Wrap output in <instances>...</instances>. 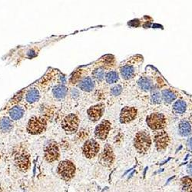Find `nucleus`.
I'll use <instances>...</instances> for the list:
<instances>
[{"label": "nucleus", "instance_id": "obj_1", "mask_svg": "<svg viewBox=\"0 0 192 192\" xmlns=\"http://www.w3.org/2000/svg\"><path fill=\"white\" fill-rule=\"evenodd\" d=\"M134 145L139 153L146 154L151 145V138L149 133L146 131H138L135 137Z\"/></svg>", "mask_w": 192, "mask_h": 192}, {"label": "nucleus", "instance_id": "obj_2", "mask_svg": "<svg viewBox=\"0 0 192 192\" xmlns=\"http://www.w3.org/2000/svg\"><path fill=\"white\" fill-rule=\"evenodd\" d=\"M47 127V120L41 116L31 117L27 124V131L31 135H39Z\"/></svg>", "mask_w": 192, "mask_h": 192}, {"label": "nucleus", "instance_id": "obj_3", "mask_svg": "<svg viewBox=\"0 0 192 192\" xmlns=\"http://www.w3.org/2000/svg\"><path fill=\"white\" fill-rule=\"evenodd\" d=\"M146 122L148 127L153 131H161L166 127L167 124V118L162 113L154 112L151 113L147 117Z\"/></svg>", "mask_w": 192, "mask_h": 192}, {"label": "nucleus", "instance_id": "obj_4", "mask_svg": "<svg viewBox=\"0 0 192 192\" xmlns=\"http://www.w3.org/2000/svg\"><path fill=\"white\" fill-rule=\"evenodd\" d=\"M15 164L21 172H26L30 167V156L24 148H18L14 154Z\"/></svg>", "mask_w": 192, "mask_h": 192}, {"label": "nucleus", "instance_id": "obj_5", "mask_svg": "<svg viewBox=\"0 0 192 192\" xmlns=\"http://www.w3.org/2000/svg\"><path fill=\"white\" fill-rule=\"evenodd\" d=\"M76 173V166L68 160L61 161L58 166V174L65 181H68L74 177Z\"/></svg>", "mask_w": 192, "mask_h": 192}, {"label": "nucleus", "instance_id": "obj_6", "mask_svg": "<svg viewBox=\"0 0 192 192\" xmlns=\"http://www.w3.org/2000/svg\"><path fill=\"white\" fill-rule=\"evenodd\" d=\"M63 130L67 134H73L78 131L79 126V118L77 115L71 113L65 116L61 122Z\"/></svg>", "mask_w": 192, "mask_h": 192}, {"label": "nucleus", "instance_id": "obj_7", "mask_svg": "<svg viewBox=\"0 0 192 192\" xmlns=\"http://www.w3.org/2000/svg\"><path fill=\"white\" fill-rule=\"evenodd\" d=\"M60 157L59 148L55 142H49L44 151V157L47 162L52 163L58 161Z\"/></svg>", "mask_w": 192, "mask_h": 192}, {"label": "nucleus", "instance_id": "obj_8", "mask_svg": "<svg viewBox=\"0 0 192 192\" xmlns=\"http://www.w3.org/2000/svg\"><path fill=\"white\" fill-rule=\"evenodd\" d=\"M99 149V144L94 139H90V140L86 141L83 145L82 153L85 157L91 159L98 154Z\"/></svg>", "mask_w": 192, "mask_h": 192}, {"label": "nucleus", "instance_id": "obj_9", "mask_svg": "<svg viewBox=\"0 0 192 192\" xmlns=\"http://www.w3.org/2000/svg\"><path fill=\"white\" fill-rule=\"evenodd\" d=\"M156 149L158 151H162L167 148L170 143V138L168 133L164 130L158 131L155 133L154 137Z\"/></svg>", "mask_w": 192, "mask_h": 192}, {"label": "nucleus", "instance_id": "obj_10", "mask_svg": "<svg viewBox=\"0 0 192 192\" xmlns=\"http://www.w3.org/2000/svg\"><path fill=\"white\" fill-rule=\"evenodd\" d=\"M111 128H112V123L108 120H104L101 121L97 125L94 131V136L96 138L99 140H105L109 134Z\"/></svg>", "mask_w": 192, "mask_h": 192}, {"label": "nucleus", "instance_id": "obj_11", "mask_svg": "<svg viewBox=\"0 0 192 192\" xmlns=\"http://www.w3.org/2000/svg\"><path fill=\"white\" fill-rule=\"evenodd\" d=\"M114 160H115V155L112 147L109 145H106L99 157L100 164L105 167H110L113 164Z\"/></svg>", "mask_w": 192, "mask_h": 192}, {"label": "nucleus", "instance_id": "obj_12", "mask_svg": "<svg viewBox=\"0 0 192 192\" xmlns=\"http://www.w3.org/2000/svg\"><path fill=\"white\" fill-rule=\"evenodd\" d=\"M138 110L135 107L126 106L123 108L120 113V121L122 124H127L137 117Z\"/></svg>", "mask_w": 192, "mask_h": 192}, {"label": "nucleus", "instance_id": "obj_13", "mask_svg": "<svg viewBox=\"0 0 192 192\" xmlns=\"http://www.w3.org/2000/svg\"><path fill=\"white\" fill-rule=\"evenodd\" d=\"M105 105L103 103H99V104H97L95 105L90 107L87 111L89 119L93 121H98L103 115V113L105 112Z\"/></svg>", "mask_w": 192, "mask_h": 192}, {"label": "nucleus", "instance_id": "obj_14", "mask_svg": "<svg viewBox=\"0 0 192 192\" xmlns=\"http://www.w3.org/2000/svg\"><path fill=\"white\" fill-rule=\"evenodd\" d=\"M56 73H58L57 70L50 69V71L49 70V72L45 75L44 77L38 82L39 87L42 90H44L46 88H49V86H50V85L52 84L54 78H55V76H56Z\"/></svg>", "mask_w": 192, "mask_h": 192}, {"label": "nucleus", "instance_id": "obj_15", "mask_svg": "<svg viewBox=\"0 0 192 192\" xmlns=\"http://www.w3.org/2000/svg\"><path fill=\"white\" fill-rule=\"evenodd\" d=\"M120 73L124 80H130L133 79L136 74V68L132 64H126L120 68Z\"/></svg>", "mask_w": 192, "mask_h": 192}, {"label": "nucleus", "instance_id": "obj_16", "mask_svg": "<svg viewBox=\"0 0 192 192\" xmlns=\"http://www.w3.org/2000/svg\"><path fill=\"white\" fill-rule=\"evenodd\" d=\"M40 98V93L38 88H31L27 90L25 94V99L26 103L29 105H32L34 103L39 102Z\"/></svg>", "mask_w": 192, "mask_h": 192}, {"label": "nucleus", "instance_id": "obj_17", "mask_svg": "<svg viewBox=\"0 0 192 192\" xmlns=\"http://www.w3.org/2000/svg\"><path fill=\"white\" fill-rule=\"evenodd\" d=\"M78 87L82 91L89 92L92 91L94 88V80L91 77H85L82 80L79 81Z\"/></svg>", "mask_w": 192, "mask_h": 192}, {"label": "nucleus", "instance_id": "obj_18", "mask_svg": "<svg viewBox=\"0 0 192 192\" xmlns=\"http://www.w3.org/2000/svg\"><path fill=\"white\" fill-rule=\"evenodd\" d=\"M14 124L13 121H12L11 118L8 117H4L0 120V132L6 134L9 133L13 131Z\"/></svg>", "mask_w": 192, "mask_h": 192}, {"label": "nucleus", "instance_id": "obj_19", "mask_svg": "<svg viewBox=\"0 0 192 192\" xmlns=\"http://www.w3.org/2000/svg\"><path fill=\"white\" fill-rule=\"evenodd\" d=\"M24 113H25V110L23 109V108L19 105H15L12 107L9 112L12 121H18V120L21 119L24 115Z\"/></svg>", "mask_w": 192, "mask_h": 192}, {"label": "nucleus", "instance_id": "obj_20", "mask_svg": "<svg viewBox=\"0 0 192 192\" xmlns=\"http://www.w3.org/2000/svg\"><path fill=\"white\" fill-rule=\"evenodd\" d=\"M138 85L139 88L144 91H151L152 88H154L153 85V82L149 78L146 77V76H143L139 79L138 82Z\"/></svg>", "mask_w": 192, "mask_h": 192}, {"label": "nucleus", "instance_id": "obj_21", "mask_svg": "<svg viewBox=\"0 0 192 192\" xmlns=\"http://www.w3.org/2000/svg\"><path fill=\"white\" fill-rule=\"evenodd\" d=\"M68 88L63 85H55L52 88V94L57 99H62L67 95Z\"/></svg>", "mask_w": 192, "mask_h": 192}, {"label": "nucleus", "instance_id": "obj_22", "mask_svg": "<svg viewBox=\"0 0 192 192\" xmlns=\"http://www.w3.org/2000/svg\"><path fill=\"white\" fill-rule=\"evenodd\" d=\"M178 131L179 134L183 137H187L191 133V125L190 122L185 120H183L178 124Z\"/></svg>", "mask_w": 192, "mask_h": 192}, {"label": "nucleus", "instance_id": "obj_23", "mask_svg": "<svg viewBox=\"0 0 192 192\" xmlns=\"http://www.w3.org/2000/svg\"><path fill=\"white\" fill-rule=\"evenodd\" d=\"M177 98V95L170 89H164L161 91V98L166 103H172Z\"/></svg>", "mask_w": 192, "mask_h": 192}, {"label": "nucleus", "instance_id": "obj_24", "mask_svg": "<svg viewBox=\"0 0 192 192\" xmlns=\"http://www.w3.org/2000/svg\"><path fill=\"white\" fill-rule=\"evenodd\" d=\"M173 110L177 114H183L186 112L187 109V105L186 102L183 100H177L173 104Z\"/></svg>", "mask_w": 192, "mask_h": 192}, {"label": "nucleus", "instance_id": "obj_25", "mask_svg": "<svg viewBox=\"0 0 192 192\" xmlns=\"http://www.w3.org/2000/svg\"><path fill=\"white\" fill-rule=\"evenodd\" d=\"M105 78V81L108 84L112 85V84L116 83L118 81V74L115 71H110L106 73Z\"/></svg>", "mask_w": 192, "mask_h": 192}, {"label": "nucleus", "instance_id": "obj_26", "mask_svg": "<svg viewBox=\"0 0 192 192\" xmlns=\"http://www.w3.org/2000/svg\"><path fill=\"white\" fill-rule=\"evenodd\" d=\"M182 189L184 192H192V178L190 177H184L181 179Z\"/></svg>", "mask_w": 192, "mask_h": 192}, {"label": "nucleus", "instance_id": "obj_27", "mask_svg": "<svg viewBox=\"0 0 192 192\" xmlns=\"http://www.w3.org/2000/svg\"><path fill=\"white\" fill-rule=\"evenodd\" d=\"M151 102L152 104L157 105L160 104L161 102V94H160L159 91L156 89L155 88H153L151 90Z\"/></svg>", "mask_w": 192, "mask_h": 192}, {"label": "nucleus", "instance_id": "obj_28", "mask_svg": "<svg viewBox=\"0 0 192 192\" xmlns=\"http://www.w3.org/2000/svg\"><path fill=\"white\" fill-rule=\"evenodd\" d=\"M92 77L97 81L103 80L105 77V71L103 68H98L92 72Z\"/></svg>", "mask_w": 192, "mask_h": 192}, {"label": "nucleus", "instance_id": "obj_29", "mask_svg": "<svg viewBox=\"0 0 192 192\" xmlns=\"http://www.w3.org/2000/svg\"><path fill=\"white\" fill-rule=\"evenodd\" d=\"M81 72H82V70H78L77 72L73 73L71 79H70V82H71L72 84H75L76 82H79V79H81V76H82Z\"/></svg>", "mask_w": 192, "mask_h": 192}, {"label": "nucleus", "instance_id": "obj_30", "mask_svg": "<svg viewBox=\"0 0 192 192\" xmlns=\"http://www.w3.org/2000/svg\"><path fill=\"white\" fill-rule=\"evenodd\" d=\"M122 92V87L120 85H115L113 88H112L111 89V93H112V95L114 96H118L119 94H121Z\"/></svg>", "mask_w": 192, "mask_h": 192}, {"label": "nucleus", "instance_id": "obj_31", "mask_svg": "<svg viewBox=\"0 0 192 192\" xmlns=\"http://www.w3.org/2000/svg\"><path fill=\"white\" fill-rule=\"evenodd\" d=\"M71 95H72V98H77L78 97V95H79V91H77V90L76 89H72V91H71Z\"/></svg>", "mask_w": 192, "mask_h": 192}, {"label": "nucleus", "instance_id": "obj_32", "mask_svg": "<svg viewBox=\"0 0 192 192\" xmlns=\"http://www.w3.org/2000/svg\"><path fill=\"white\" fill-rule=\"evenodd\" d=\"M187 147H188L189 149L192 151V138H190L187 140Z\"/></svg>", "mask_w": 192, "mask_h": 192}, {"label": "nucleus", "instance_id": "obj_33", "mask_svg": "<svg viewBox=\"0 0 192 192\" xmlns=\"http://www.w3.org/2000/svg\"><path fill=\"white\" fill-rule=\"evenodd\" d=\"M187 172H188L189 175H192V161L187 166Z\"/></svg>", "mask_w": 192, "mask_h": 192}, {"label": "nucleus", "instance_id": "obj_34", "mask_svg": "<svg viewBox=\"0 0 192 192\" xmlns=\"http://www.w3.org/2000/svg\"><path fill=\"white\" fill-rule=\"evenodd\" d=\"M175 178V176H174V177H172V178H169V179H168V181H167V184H168V182H169V181H171V180H172V178Z\"/></svg>", "mask_w": 192, "mask_h": 192}, {"label": "nucleus", "instance_id": "obj_35", "mask_svg": "<svg viewBox=\"0 0 192 192\" xmlns=\"http://www.w3.org/2000/svg\"><path fill=\"white\" fill-rule=\"evenodd\" d=\"M0 160H1V155H0Z\"/></svg>", "mask_w": 192, "mask_h": 192}]
</instances>
